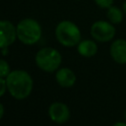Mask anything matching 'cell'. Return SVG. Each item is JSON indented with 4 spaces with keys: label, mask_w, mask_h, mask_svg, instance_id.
<instances>
[{
    "label": "cell",
    "mask_w": 126,
    "mask_h": 126,
    "mask_svg": "<svg viewBox=\"0 0 126 126\" xmlns=\"http://www.w3.org/2000/svg\"><path fill=\"white\" fill-rule=\"evenodd\" d=\"M7 90L16 99L27 98L33 87L32 76L25 70H14L6 77Z\"/></svg>",
    "instance_id": "1"
},
{
    "label": "cell",
    "mask_w": 126,
    "mask_h": 126,
    "mask_svg": "<svg viewBox=\"0 0 126 126\" xmlns=\"http://www.w3.org/2000/svg\"><path fill=\"white\" fill-rule=\"evenodd\" d=\"M16 29L18 39L26 45L35 44L39 41L42 34L40 24L32 18H25L21 20L17 24Z\"/></svg>",
    "instance_id": "2"
},
{
    "label": "cell",
    "mask_w": 126,
    "mask_h": 126,
    "mask_svg": "<svg viewBox=\"0 0 126 126\" xmlns=\"http://www.w3.org/2000/svg\"><path fill=\"white\" fill-rule=\"evenodd\" d=\"M55 36L63 46L72 47L78 45L81 41V31L75 23L69 20H63L55 28Z\"/></svg>",
    "instance_id": "3"
},
{
    "label": "cell",
    "mask_w": 126,
    "mask_h": 126,
    "mask_svg": "<svg viewBox=\"0 0 126 126\" xmlns=\"http://www.w3.org/2000/svg\"><path fill=\"white\" fill-rule=\"evenodd\" d=\"M34 59L36 66L47 73L57 71L62 62L60 52L53 47H43L39 49L36 52Z\"/></svg>",
    "instance_id": "4"
},
{
    "label": "cell",
    "mask_w": 126,
    "mask_h": 126,
    "mask_svg": "<svg viewBox=\"0 0 126 126\" xmlns=\"http://www.w3.org/2000/svg\"><path fill=\"white\" fill-rule=\"evenodd\" d=\"M116 30L109 21H96L91 27L92 37L98 42H108L113 39Z\"/></svg>",
    "instance_id": "5"
},
{
    "label": "cell",
    "mask_w": 126,
    "mask_h": 126,
    "mask_svg": "<svg viewBox=\"0 0 126 126\" xmlns=\"http://www.w3.org/2000/svg\"><path fill=\"white\" fill-rule=\"evenodd\" d=\"M17 29L16 26L8 21H0V49L9 47L17 39Z\"/></svg>",
    "instance_id": "6"
},
{
    "label": "cell",
    "mask_w": 126,
    "mask_h": 126,
    "mask_svg": "<svg viewBox=\"0 0 126 126\" xmlns=\"http://www.w3.org/2000/svg\"><path fill=\"white\" fill-rule=\"evenodd\" d=\"M48 115L53 122L62 124L69 120L70 109L65 103L60 101H55L50 104L48 108Z\"/></svg>",
    "instance_id": "7"
},
{
    "label": "cell",
    "mask_w": 126,
    "mask_h": 126,
    "mask_svg": "<svg viewBox=\"0 0 126 126\" xmlns=\"http://www.w3.org/2000/svg\"><path fill=\"white\" fill-rule=\"evenodd\" d=\"M111 58L118 64H126V40L118 38L112 41L109 48Z\"/></svg>",
    "instance_id": "8"
},
{
    "label": "cell",
    "mask_w": 126,
    "mask_h": 126,
    "mask_svg": "<svg viewBox=\"0 0 126 126\" xmlns=\"http://www.w3.org/2000/svg\"><path fill=\"white\" fill-rule=\"evenodd\" d=\"M55 80L62 88H71L76 83V75L70 68H61L56 71Z\"/></svg>",
    "instance_id": "9"
},
{
    "label": "cell",
    "mask_w": 126,
    "mask_h": 126,
    "mask_svg": "<svg viewBox=\"0 0 126 126\" xmlns=\"http://www.w3.org/2000/svg\"><path fill=\"white\" fill-rule=\"evenodd\" d=\"M77 50L83 57H93L97 52V44L94 40L84 39L81 40L77 45Z\"/></svg>",
    "instance_id": "10"
},
{
    "label": "cell",
    "mask_w": 126,
    "mask_h": 126,
    "mask_svg": "<svg viewBox=\"0 0 126 126\" xmlns=\"http://www.w3.org/2000/svg\"><path fill=\"white\" fill-rule=\"evenodd\" d=\"M123 16H124L123 10H121L116 6L112 5L106 9V18L113 25L120 24L123 21Z\"/></svg>",
    "instance_id": "11"
},
{
    "label": "cell",
    "mask_w": 126,
    "mask_h": 126,
    "mask_svg": "<svg viewBox=\"0 0 126 126\" xmlns=\"http://www.w3.org/2000/svg\"><path fill=\"white\" fill-rule=\"evenodd\" d=\"M11 72L10 65L8 62L4 59H0V77L1 78H6Z\"/></svg>",
    "instance_id": "12"
},
{
    "label": "cell",
    "mask_w": 126,
    "mask_h": 126,
    "mask_svg": "<svg viewBox=\"0 0 126 126\" xmlns=\"http://www.w3.org/2000/svg\"><path fill=\"white\" fill-rule=\"evenodd\" d=\"M114 0H94V3L101 9H107L113 5Z\"/></svg>",
    "instance_id": "13"
},
{
    "label": "cell",
    "mask_w": 126,
    "mask_h": 126,
    "mask_svg": "<svg viewBox=\"0 0 126 126\" xmlns=\"http://www.w3.org/2000/svg\"><path fill=\"white\" fill-rule=\"evenodd\" d=\"M6 91H7L6 78H1L0 77V97L6 93Z\"/></svg>",
    "instance_id": "14"
},
{
    "label": "cell",
    "mask_w": 126,
    "mask_h": 126,
    "mask_svg": "<svg viewBox=\"0 0 126 126\" xmlns=\"http://www.w3.org/2000/svg\"><path fill=\"white\" fill-rule=\"evenodd\" d=\"M3 115H4V106L2 103H0V120L2 119Z\"/></svg>",
    "instance_id": "15"
},
{
    "label": "cell",
    "mask_w": 126,
    "mask_h": 126,
    "mask_svg": "<svg viewBox=\"0 0 126 126\" xmlns=\"http://www.w3.org/2000/svg\"><path fill=\"white\" fill-rule=\"evenodd\" d=\"M112 126H126V123H124V122H116Z\"/></svg>",
    "instance_id": "16"
},
{
    "label": "cell",
    "mask_w": 126,
    "mask_h": 126,
    "mask_svg": "<svg viewBox=\"0 0 126 126\" xmlns=\"http://www.w3.org/2000/svg\"><path fill=\"white\" fill-rule=\"evenodd\" d=\"M122 10H123V12H124V14L126 15V1L123 3V5H122Z\"/></svg>",
    "instance_id": "17"
},
{
    "label": "cell",
    "mask_w": 126,
    "mask_h": 126,
    "mask_svg": "<svg viewBox=\"0 0 126 126\" xmlns=\"http://www.w3.org/2000/svg\"><path fill=\"white\" fill-rule=\"evenodd\" d=\"M125 120H126V111H125Z\"/></svg>",
    "instance_id": "18"
}]
</instances>
